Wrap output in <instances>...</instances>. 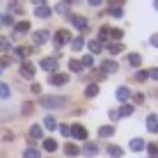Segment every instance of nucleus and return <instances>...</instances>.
I'll use <instances>...</instances> for the list:
<instances>
[{
  "label": "nucleus",
  "instance_id": "aec40b11",
  "mask_svg": "<svg viewBox=\"0 0 158 158\" xmlns=\"http://www.w3.org/2000/svg\"><path fill=\"white\" fill-rule=\"evenodd\" d=\"M124 51V46L119 41H112V44H108V53H110V55H117V53H122Z\"/></svg>",
  "mask_w": 158,
  "mask_h": 158
},
{
  "label": "nucleus",
  "instance_id": "a19ab883",
  "mask_svg": "<svg viewBox=\"0 0 158 158\" xmlns=\"http://www.w3.org/2000/svg\"><path fill=\"white\" fill-rule=\"evenodd\" d=\"M21 112H23V115H30V112H32V103H23V108H21Z\"/></svg>",
  "mask_w": 158,
  "mask_h": 158
},
{
  "label": "nucleus",
  "instance_id": "6e6d98bb",
  "mask_svg": "<svg viewBox=\"0 0 158 158\" xmlns=\"http://www.w3.org/2000/svg\"><path fill=\"white\" fill-rule=\"evenodd\" d=\"M151 158H156V156H151Z\"/></svg>",
  "mask_w": 158,
  "mask_h": 158
},
{
  "label": "nucleus",
  "instance_id": "4468645a",
  "mask_svg": "<svg viewBox=\"0 0 158 158\" xmlns=\"http://www.w3.org/2000/svg\"><path fill=\"white\" fill-rule=\"evenodd\" d=\"M128 147H131V151H142L147 144H144V140H142V138H133Z\"/></svg>",
  "mask_w": 158,
  "mask_h": 158
},
{
  "label": "nucleus",
  "instance_id": "412c9836",
  "mask_svg": "<svg viewBox=\"0 0 158 158\" xmlns=\"http://www.w3.org/2000/svg\"><path fill=\"white\" fill-rule=\"evenodd\" d=\"M128 96H131L128 87H119V89H117V99L122 101V103H126V101H128Z\"/></svg>",
  "mask_w": 158,
  "mask_h": 158
},
{
  "label": "nucleus",
  "instance_id": "4d7b16f0",
  "mask_svg": "<svg viewBox=\"0 0 158 158\" xmlns=\"http://www.w3.org/2000/svg\"><path fill=\"white\" fill-rule=\"evenodd\" d=\"M156 117H158V115H156Z\"/></svg>",
  "mask_w": 158,
  "mask_h": 158
},
{
  "label": "nucleus",
  "instance_id": "8fccbe9b",
  "mask_svg": "<svg viewBox=\"0 0 158 158\" xmlns=\"http://www.w3.org/2000/svg\"><path fill=\"white\" fill-rule=\"evenodd\" d=\"M32 92H35V94H39V92H41V85L35 83V85H32Z\"/></svg>",
  "mask_w": 158,
  "mask_h": 158
},
{
  "label": "nucleus",
  "instance_id": "9b49d317",
  "mask_svg": "<svg viewBox=\"0 0 158 158\" xmlns=\"http://www.w3.org/2000/svg\"><path fill=\"white\" fill-rule=\"evenodd\" d=\"M32 51H35V48H28V46H19V48H14V55H16V57H21V60H25L28 55H32Z\"/></svg>",
  "mask_w": 158,
  "mask_h": 158
},
{
  "label": "nucleus",
  "instance_id": "864d4df0",
  "mask_svg": "<svg viewBox=\"0 0 158 158\" xmlns=\"http://www.w3.org/2000/svg\"><path fill=\"white\" fill-rule=\"evenodd\" d=\"M154 7H156V9H158V0H154Z\"/></svg>",
  "mask_w": 158,
  "mask_h": 158
},
{
  "label": "nucleus",
  "instance_id": "2eb2a0df",
  "mask_svg": "<svg viewBox=\"0 0 158 158\" xmlns=\"http://www.w3.org/2000/svg\"><path fill=\"white\" fill-rule=\"evenodd\" d=\"M106 151H108V156H112V158H122L124 156V149H122V147H117V144H110Z\"/></svg>",
  "mask_w": 158,
  "mask_h": 158
},
{
  "label": "nucleus",
  "instance_id": "6e6552de",
  "mask_svg": "<svg viewBox=\"0 0 158 158\" xmlns=\"http://www.w3.org/2000/svg\"><path fill=\"white\" fill-rule=\"evenodd\" d=\"M71 138H76V140H87V131H85V126H80V124H73V126H71Z\"/></svg>",
  "mask_w": 158,
  "mask_h": 158
},
{
  "label": "nucleus",
  "instance_id": "393cba45",
  "mask_svg": "<svg viewBox=\"0 0 158 158\" xmlns=\"http://www.w3.org/2000/svg\"><path fill=\"white\" fill-rule=\"evenodd\" d=\"M87 46H89V51H92V53H101V51H103V44H101L99 39H92L89 44H87Z\"/></svg>",
  "mask_w": 158,
  "mask_h": 158
},
{
  "label": "nucleus",
  "instance_id": "79ce46f5",
  "mask_svg": "<svg viewBox=\"0 0 158 158\" xmlns=\"http://www.w3.org/2000/svg\"><path fill=\"white\" fill-rule=\"evenodd\" d=\"M60 133H62V135H71V126H67V124H62V126H60Z\"/></svg>",
  "mask_w": 158,
  "mask_h": 158
},
{
  "label": "nucleus",
  "instance_id": "cd10ccee",
  "mask_svg": "<svg viewBox=\"0 0 158 158\" xmlns=\"http://www.w3.org/2000/svg\"><path fill=\"white\" fill-rule=\"evenodd\" d=\"M83 46H85L83 37H76V39H71V51H83Z\"/></svg>",
  "mask_w": 158,
  "mask_h": 158
},
{
  "label": "nucleus",
  "instance_id": "0eeeda50",
  "mask_svg": "<svg viewBox=\"0 0 158 158\" xmlns=\"http://www.w3.org/2000/svg\"><path fill=\"white\" fill-rule=\"evenodd\" d=\"M41 69H44V71H48V73H55L57 60H55V57H44V60H41Z\"/></svg>",
  "mask_w": 158,
  "mask_h": 158
},
{
  "label": "nucleus",
  "instance_id": "1a4fd4ad",
  "mask_svg": "<svg viewBox=\"0 0 158 158\" xmlns=\"http://www.w3.org/2000/svg\"><path fill=\"white\" fill-rule=\"evenodd\" d=\"M44 138V131L39 124H32L30 126V142H35V140H41Z\"/></svg>",
  "mask_w": 158,
  "mask_h": 158
},
{
  "label": "nucleus",
  "instance_id": "39448f33",
  "mask_svg": "<svg viewBox=\"0 0 158 158\" xmlns=\"http://www.w3.org/2000/svg\"><path fill=\"white\" fill-rule=\"evenodd\" d=\"M69 39H71V37H69V32H67V30H57V32H55V37H53V44H55L57 48H62Z\"/></svg>",
  "mask_w": 158,
  "mask_h": 158
},
{
  "label": "nucleus",
  "instance_id": "f704fd0d",
  "mask_svg": "<svg viewBox=\"0 0 158 158\" xmlns=\"http://www.w3.org/2000/svg\"><path fill=\"white\" fill-rule=\"evenodd\" d=\"M55 12L57 14H67L69 12V2H57L55 5Z\"/></svg>",
  "mask_w": 158,
  "mask_h": 158
},
{
  "label": "nucleus",
  "instance_id": "f03ea898",
  "mask_svg": "<svg viewBox=\"0 0 158 158\" xmlns=\"http://www.w3.org/2000/svg\"><path fill=\"white\" fill-rule=\"evenodd\" d=\"M48 39H51V32H48V30H37V32H32V44H35V46H41V44H46Z\"/></svg>",
  "mask_w": 158,
  "mask_h": 158
},
{
  "label": "nucleus",
  "instance_id": "5701e85b",
  "mask_svg": "<svg viewBox=\"0 0 158 158\" xmlns=\"http://www.w3.org/2000/svg\"><path fill=\"white\" fill-rule=\"evenodd\" d=\"M99 135H101V138H112V135H115V126H101Z\"/></svg>",
  "mask_w": 158,
  "mask_h": 158
},
{
  "label": "nucleus",
  "instance_id": "f257e3e1",
  "mask_svg": "<svg viewBox=\"0 0 158 158\" xmlns=\"http://www.w3.org/2000/svg\"><path fill=\"white\" fill-rule=\"evenodd\" d=\"M39 103L44 108H48V110H53V108H62L64 103H67V96H60V94H53V96H41Z\"/></svg>",
  "mask_w": 158,
  "mask_h": 158
},
{
  "label": "nucleus",
  "instance_id": "bb28decb",
  "mask_svg": "<svg viewBox=\"0 0 158 158\" xmlns=\"http://www.w3.org/2000/svg\"><path fill=\"white\" fill-rule=\"evenodd\" d=\"M44 126H46L48 131H55V128H57V122H55V117H51V115H48L46 119H44Z\"/></svg>",
  "mask_w": 158,
  "mask_h": 158
},
{
  "label": "nucleus",
  "instance_id": "a878e982",
  "mask_svg": "<svg viewBox=\"0 0 158 158\" xmlns=\"http://www.w3.org/2000/svg\"><path fill=\"white\" fill-rule=\"evenodd\" d=\"M23 158H41V154H39V149L30 147V149H25V151H23Z\"/></svg>",
  "mask_w": 158,
  "mask_h": 158
},
{
  "label": "nucleus",
  "instance_id": "72a5a7b5",
  "mask_svg": "<svg viewBox=\"0 0 158 158\" xmlns=\"http://www.w3.org/2000/svg\"><path fill=\"white\" fill-rule=\"evenodd\" d=\"M131 112H133V106H128V103L124 106V103H122V108H119V117H128Z\"/></svg>",
  "mask_w": 158,
  "mask_h": 158
},
{
  "label": "nucleus",
  "instance_id": "f8f14e48",
  "mask_svg": "<svg viewBox=\"0 0 158 158\" xmlns=\"http://www.w3.org/2000/svg\"><path fill=\"white\" fill-rule=\"evenodd\" d=\"M83 154L92 158V156H96V154H99V147H96L94 142H85V147H83Z\"/></svg>",
  "mask_w": 158,
  "mask_h": 158
},
{
  "label": "nucleus",
  "instance_id": "de8ad7c7",
  "mask_svg": "<svg viewBox=\"0 0 158 158\" xmlns=\"http://www.w3.org/2000/svg\"><path fill=\"white\" fill-rule=\"evenodd\" d=\"M149 78H154V80H158V69H151V71H149Z\"/></svg>",
  "mask_w": 158,
  "mask_h": 158
},
{
  "label": "nucleus",
  "instance_id": "5fc2aeb1",
  "mask_svg": "<svg viewBox=\"0 0 158 158\" xmlns=\"http://www.w3.org/2000/svg\"><path fill=\"white\" fill-rule=\"evenodd\" d=\"M64 2H73V0H64Z\"/></svg>",
  "mask_w": 158,
  "mask_h": 158
},
{
  "label": "nucleus",
  "instance_id": "e433bc0d",
  "mask_svg": "<svg viewBox=\"0 0 158 158\" xmlns=\"http://www.w3.org/2000/svg\"><path fill=\"white\" fill-rule=\"evenodd\" d=\"M147 78H149V71H138L135 73V80H138V83H144Z\"/></svg>",
  "mask_w": 158,
  "mask_h": 158
},
{
  "label": "nucleus",
  "instance_id": "37998d69",
  "mask_svg": "<svg viewBox=\"0 0 158 158\" xmlns=\"http://www.w3.org/2000/svg\"><path fill=\"white\" fill-rule=\"evenodd\" d=\"M147 149H149V154H151V156H156V154H158V144H147Z\"/></svg>",
  "mask_w": 158,
  "mask_h": 158
},
{
  "label": "nucleus",
  "instance_id": "6ab92c4d",
  "mask_svg": "<svg viewBox=\"0 0 158 158\" xmlns=\"http://www.w3.org/2000/svg\"><path fill=\"white\" fill-rule=\"evenodd\" d=\"M35 16H39V19H48V16H51V7H46V5L37 7L35 9Z\"/></svg>",
  "mask_w": 158,
  "mask_h": 158
},
{
  "label": "nucleus",
  "instance_id": "f3484780",
  "mask_svg": "<svg viewBox=\"0 0 158 158\" xmlns=\"http://www.w3.org/2000/svg\"><path fill=\"white\" fill-rule=\"evenodd\" d=\"M14 30H16V37H19V35H25V32L30 30V23H28V21H21V23L14 25Z\"/></svg>",
  "mask_w": 158,
  "mask_h": 158
},
{
  "label": "nucleus",
  "instance_id": "ea45409f",
  "mask_svg": "<svg viewBox=\"0 0 158 158\" xmlns=\"http://www.w3.org/2000/svg\"><path fill=\"white\" fill-rule=\"evenodd\" d=\"M9 14H23V9L19 5H9Z\"/></svg>",
  "mask_w": 158,
  "mask_h": 158
},
{
  "label": "nucleus",
  "instance_id": "473e14b6",
  "mask_svg": "<svg viewBox=\"0 0 158 158\" xmlns=\"http://www.w3.org/2000/svg\"><path fill=\"white\" fill-rule=\"evenodd\" d=\"M9 94H12V89H9V85L0 83V99H9Z\"/></svg>",
  "mask_w": 158,
  "mask_h": 158
},
{
  "label": "nucleus",
  "instance_id": "3c124183",
  "mask_svg": "<svg viewBox=\"0 0 158 158\" xmlns=\"http://www.w3.org/2000/svg\"><path fill=\"white\" fill-rule=\"evenodd\" d=\"M32 2H35V5H37V7H41V5H44V2H46V0H32Z\"/></svg>",
  "mask_w": 158,
  "mask_h": 158
},
{
  "label": "nucleus",
  "instance_id": "49530a36",
  "mask_svg": "<svg viewBox=\"0 0 158 158\" xmlns=\"http://www.w3.org/2000/svg\"><path fill=\"white\" fill-rule=\"evenodd\" d=\"M110 119H112V122H117V119H119V112H117V110H110Z\"/></svg>",
  "mask_w": 158,
  "mask_h": 158
},
{
  "label": "nucleus",
  "instance_id": "a211bd4d",
  "mask_svg": "<svg viewBox=\"0 0 158 158\" xmlns=\"http://www.w3.org/2000/svg\"><path fill=\"white\" fill-rule=\"evenodd\" d=\"M126 60H128L131 67H140V64H142V55H140V53H131Z\"/></svg>",
  "mask_w": 158,
  "mask_h": 158
},
{
  "label": "nucleus",
  "instance_id": "ddd939ff",
  "mask_svg": "<svg viewBox=\"0 0 158 158\" xmlns=\"http://www.w3.org/2000/svg\"><path fill=\"white\" fill-rule=\"evenodd\" d=\"M147 128H149V133H158V117L156 115L147 117Z\"/></svg>",
  "mask_w": 158,
  "mask_h": 158
},
{
  "label": "nucleus",
  "instance_id": "7ed1b4c3",
  "mask_svg": "<svg viewBox=\"0 0 158 158\" xmlns=\"http://www.w3.org/2000/svg\"><path fill=\"white\" fill-rule=\"evenodd\" d=\"M69 21H71V25H73L76 30H87V28H89V23H87V19H85V16L71 14V16H69Z\"/></svg>",
  "mask_w": 158,
  "mask_h": 158
},
{
  "label": "nucleus",
  "instance_id": "2f4dec72",
  "mask_svg": "<svg viewBox=\"0 0 158 158\" xmlns=\"http://www.w3.org/2000/svg\"><path fill=\"white\" fill-rule=\"evenodd\" d=\"M0 51H2V53L12 51V44H9V39H7V37H0Z\"/></svg>",
  "mask_w": 158,
  "mask_h": 158
},
{
  "label": "nucleus",
  "instance_id": "58836bf2",
  "mask_svg": "<svg viewBox=\"0 0 158 158\" xmlns=\"http://www.w3.org/2000/svg\"><path fill=\"white\" fill-rule=\"evenodd\" d=\"M9 64H12V57H9V55H2V57H0V69H2V67H9Z\"/></svg>",
  "mask_w": 158,
  "mask_h": 158
},
{
  "label": "nucleus",
  "instance_id": "c03bdc74",
  "mask_svg": "<svg viewBox=\"0 0 158 158\" xmlns=\"http://www.w3.org/2000/svg\"><path fill=\"white\" fill-rule=\"evenodd\" d=\"M149 41H151V46H154V48H158V35H151Z\"/></svg>",
  "mask_w": 158,
  "mask_h": 158
},
{
  "label": "nucleus",
  "instance_id": "9d476101",
  "mask_svg": "<svg viewBox=\"0 0 158 158\" xmlns=\"http://www.w3.org/2000/svg\"><path fill=\"white\" fill-rule=\"evenodd\" d=\"M101 71H103V73H115V71H117V62H112V60H103Z\"/></svg>",
  "mask_w": 158,
  "mask_h": 158
},
{
  "label": "nucleus",
  "instance_id": "09e8293b",
  "mask_svg": "<svg viewBox=\"0 0 158 158\" xmlns=\"http://www.w3.org/2000/svg\"><path fill=\"white\" fill-rule=\"evenodd\" d=\"M87 2H89V5H92V7H99V5L103 2V0H87Z\"/></svg>",
  "mask_w": 158,
  "mask_h": 158
},
{
  "label": "nucleus",
  "instance_id": "7c9ffc66",
  "mask_svg": "<svg viewBox=\"0 0 158 158\" xmlns=\"http://www.w3.org/2000/svg\"><path fill=\"white\" fill-rule=\"evenodd\" d=\"M110 16H115V19H122L124 16V7L122 5H117V7H110V12H108Z\"/></svg>",
  "mask_w": 158,
  "mask_h": 158
},
{
  "label": "nucleus",
  "instance_id": "4be33fe9",
  "mask_svg": "<svg viewBox=\"0 0 158 158\" xmlns=\"http://www.w3.org/2000/svg\"><path fill=\"white\" fill-rule=\"evenodd\" d=\"M64 154H67V156H78V154H80V149H78L76 144L67 142V144H64Z\"/></svg>",
  "mask_w": 158,
  "mask_h": 158
},
{
  "label": "nucleus",
  "instance_id": "c9c22d12",
  "mask_svg": "<svg viewBox=\"0 0 158 158\" xmlns=\"http://www.w3.org/2000/svg\"><path fill=\"white\" fill-rule=\"evenodd\" d=\"M80 64H83V67H87V69H89L92 64H94V57H92V55H85L83 60H80Z\"/></svg>",
  "mask_w": 158,
  "mask_h": 158
},
{
  "label": "nucleus",
  "instance_id": "a18cd8bd",
  "mask_svg": "<svg viewBox=\"0 0 158 158\" xmlns=\"http://www.w3.org/2000/svg\"><path fill=\"white\" fill-rule=\"evenodd\" d=\"M133 101H135V103H142L144 96H142V94H133Z\"/></svg>",
  "mask_w": 158,
  "mask_h": 158
},
{
  "label": "nucleus",
  "instance_id": "423d86ee",
  "mask_svg": "<svg viewBox=\"0 0 158 158\" xmlns=\"http://www.w3.org/2000/svg\"><path fill=\"white\" fill-rule=\"evenodd\" d=\"M48 80H51V85L62 87V85H67V83H69V73H53Z\"/></svg>",
  "mask_w": 158,
  "mask_h": 158
},
{
  "label": "nucleus",
  "instance_id": "c85d7f7f",
  "mask_svg": "<svg viewBox=\"0 0 158 158\" xmlns=\"http://www.w3.org/2000/svg\"><path fill=\"white\" fill-rule=\"evenodd\" d=\"M108 37H112V39H115V41H119V39H122V37H124V32L119 30V28H110V30H108Z\"/></svg>",
  "mask_w": 158,
  "mask_h": 158
},
{
  "label": "nucleus",
  "instance_id": "20e7f679",
  "mask_svg": "<svg viewBox=\"0 0 158 158\" xmlns=\"http://www.w3.org/2000/svg\"><path fill=\"white\" fill-rule=\"evenodd\" d=\"M19 71H21V76H23V78L32 80V78H35V71H37V69H35V64H32V62H23Z\"/></svg>",
  "mask_w": 158,
  "mask_h": 158
},
{
  "label": "nucleus",
  "instance_id": "b1692460",
  "mask_svg": "<svg viewBox=\"0 0 158 158\" xmlns=\"http://www.w3.org/2000/svg\"><path fill=\"white\" fill-rule=\"evenodd\" d=\"M44 149H46V151H48V154H53V151H55V149H57V142H55V140H53V138H48V140H44Z\"/></svg>",
  "mask_w": 158,
  "mask_h": 158
},
{
  "label": "nucleus",
  "instance_id": "4c0bfd02",
  "mask_svg": "<svg viewBox=\"0 0 158 158\" xmlns=\"http://www.w3.org/2000/svg\"><path fill=\"white\" fill-rule=\"evenodd\" d=\"M108 30H110V28H106V25L99 30V41H106L108 39Z\"/></svg>",
  "mask_w": 158,
  "mask_h": 158
},
{
  "label": "nucleus",
  "instance_id": "c756f323",
  "mask_svg": "<svg viewBox=\"0 0 158 158\" xmlns=\"http://www.w3.org/2000/svg\"><path fill=\"white\" fill-rule=\"evenodd\" d=\"M69 69H71L73 73L83 71V64H80V60H69Z\"/></svg>",
  "mask_w": 158,
  "mask_h": 158
},
{
  "label": "nucleus",
  "instance_id": "dca6fc26",
  "mask_svg": "<svg viewBox=\"0 0 158 158\" xmlns=\"http://www.w3.org/2000/svg\"><path fill=\"white\" fill-rule=\"evenodd\" d=\"M96 94H99V85H94V83H89V85H87L85 87V96H87V99H94V96Z\"/></svg>",
  "mask_w": 158,
  "mask_h": 158
},
{
  "label": "nucleus",
  "instance_id": "603ef678",
  "mask_svg": "<svg viewBox=\"0 0 158 158\" xmlns=\"http://www.w3.org/2000/svg\"><path fill=\"white\" fill-rule=\"evenodd\" d=\"M110 2H115V7H117V5H122L124 0H110Z\"/></svg>",
  "mask_w": 158,
  "mask_h": 158
}]
</instances>
